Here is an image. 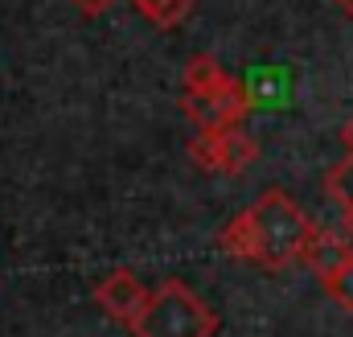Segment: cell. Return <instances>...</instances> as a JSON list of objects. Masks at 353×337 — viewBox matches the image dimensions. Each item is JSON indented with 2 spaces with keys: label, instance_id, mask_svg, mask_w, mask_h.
Instances as JSON below:
<instances>
[{
  "label": "cell",
  "instance_id": "cell-6",
  "mask_svg": "<svg viewBox=\"0 0 353 337\" xmlns=\"http://www.w3.org/2000/svg\"><path fill=\"white\" fill-rule=\"evenodd\" d=\"M353 259V247L350 243H341V235H333V231H325V227H308V235H304V247H300V263H308L321 280L325 276H333L337 267H345Z\"/></svg>",
  "mask_w": 353,
  "mask_h": 337
},
{
  "label": "cell",
  "instance_id": "cell-10",
  "mask_svg": "<svg viewBox=\"0 0 353 337\" xmlns=\"http://www.w3.org/2000/svg\"><path fill=\"white\" fill-rule=\"evenodd\" d=\"M321 284H325V292H329L345 313H353V259L345 263V267H337L333 276H325Z\"/></svg>",
  "mask_w": 353,
  "mask_h": 337
},
{
  "label": "cell",
  "instance_id": "cell-9",
  "mask_svg": "<svg viewBox=\"0 0 353 337\" xmlns=\"http://www.w3.org/2000/svg\"><path fill=\"white\" fill-rule=\"evenodd\" d=\"M325 185H329V198H333V202H341V210L353 206V157H345L341 165L329 168Z\"/></svg>",
  "mask_w": 353,
  "mask_h": 337
},
{
  "label": "cell",
  "instance_id": "cell-8",
  "mask_svg": "<svg viewBox=\"0 0 353 337\" xmlns=\"http://www.w3.org/2000/svg\"><path fill=\"white\" fill-rule=\"evenodd\" d=\"M157 29H173L181 25L185 17H189V8H193V0H132Z\"/></svg>",
  "mask_w": 353,
  "mask_h": 337
},
{
  "label": "cell",
  "instance_id": "cell-4",
  "mask_svg": "<svg viewBox=\"0 0 353 337\" xmlns=\"http://www.w3.org/2000/svg\"><path fill=\"white\" fill-rule=\"evenodd\" d=\"M148 300H152V292H148V288L128 271V267L111 271V276L94 288V305H99L111 321H119V325H128V329H136V325H140V317H144Z\"/></svg>",
  "mask_w": 353,
  "mask_h": 337
},
{
  "label": "cell",
  "instance_id": "cell-2",
  "mask_svg": "<svg viewBox=\"0 0 353 337\" xmlns=\"http://www.w3.org/2000/svg\"><path fill=\"white\" fill-rule=\"evenodd\" d=\"M132 334L136 337H214L218 334V313L185 280H165L152 292V300H148V309H144V317H140V325Z\"/></svg>",
  "mask_w": 353,
  "mask_h": 337
},
{
  "label": "cell",
  "instance_id": "cell-14",
  "mask_svg": "<svg viewBox=\"0 0 353 337\" xmlns=\"http://www.w3.org/2000/svg\"><path fill=\"white\" fill-rule=\"evenodd\" d=\"M345 231H350V239H353V206H345Z\"/></svg>",
  "mask_w": 353,
  "mask_h": 337
},
{
  "label": "cell",
  "instance_id": "cell-11",
  "mask_svg": "<svg viewBox=\"0 0 353 337\" xmlns=\"http://www.w3.org/2000/svg\"><path fill=\"white\" fill-rule=\"evenodd\" d=\"M70 4H74L79 12H87V17H103V12H107L115 0H70Z\"/></svg>",
  "mask_w": 353,
  "mask_h": 337
},
{
  "label": "cell",
  "instance_id": "cell-13",
  "mask_svg": "<svg viewBox=\"0 0 353 337\" xmlns=\"http://www.w3.org/2000/svg\"><path fill=\"white\" fill-rule=\"evenodd\" d=\"M333 4H337V8H341L345 17H353V0H333Z\"/></svg>",
  "mask_w": 353,
  "mask_h": 337
},
{
  "label": "cell",
  "instance_id": "cell-3",
  "mask_svg": "<svg viewBox=\"0 0 353 337\" xmlns=\"http://www.w3.org/2000/svg\"><path fill=\"white\" fill-rule=\"evenodd\" d=\"M189 153L210 173H243L247 165L259 161V144H255V136L243 132V124L239 128H222V132H197Z\"/></svg>",
  "mask_w": 353,
  "mask_h": 337
},
{
  "label": "cell",
  "instance_id": "cell-1",
  "mask_svg": "<svg viewBox=\"0 0 353 337\" xmlns=\"http://www.w3.org/2000/svg\"><path fill=\"white\" fill-rule=\"evenodd\" d=\"M308 227L312 222L304 218V210L283 189H267L251 210H243L226 222L222 251L234 255V259H251L267 271H279V267L300 259Z\"/></svg>",
  "mask_w": 353,
  "mask_h": 337
},
{
  "label": "cell",
  "instance_id": "cell-5",
  "mask_svg": "<svg viewBox=\"0 0 353 337\" xmlns=\"http://www.w3.org/2000/svg\"><path fill=\"white\" fill-rule=\"evenodd\" d=\"M247 107H251V95H247L243 83H234L226 95H218V99H185L181 95V111L197 124V132L239 128V119L247 115Z\"/></svg>",
  "mask_w": 353,
  "mask_h": 337
},
{
  "label": "cell",
  "instance_id": "cell-12",
  "mask_svg": "<svg viewBox=\"0 0 353 337\" xmlns=\"http://www.w3.org/2000/svg\"><path fill=\"white\" fill-rule=\"evenodd\" d=\"M341 144H345V153L353 157V119L345 124V128H341Z\"/></svg>",
  "mask_w": 353,
  "mask_h": 337
},
{
  "label": "cell",
  "instance_id": "cell-7",
  "mask_svg": "<svg viewBox=\"0 0 353 337\" xmlns=\"http://www.w3.org/2000/svg\"><path fill=\"white\" fill-rule=\"evenodd\" d=\"M181 86H185V99H218L234 86V79L222 70V62H214L210 54H197V58H189Z\"/></svg>",
  "mask_w": 353,
  "mask_h": 337
}]
</instances>
